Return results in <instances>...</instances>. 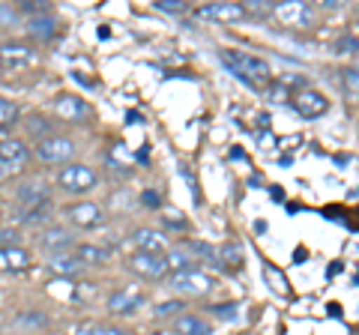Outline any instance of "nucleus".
<instances>
[{
    "instance_id": "412c9836",
    "label": "nucleus",
    "mask_w": 359,
    "mask_h": 335,
    "mask_svg": "<svg viewBox=\"0 0 359 335\" xmlns=\"http://www.w3.org/2000/svg\"><path fill=\"white\" fill-rule=\"evenodd\" d=\"M30 36L36 39H54V33H57V21L51 15H39V18H30Z\"/></svg>"
},
{
    "instance_id": "4be33fe9",
    "label": "nucleus",
    "mask_w": 359,
    "mask_h": 335,
    "mask_svg": "<svg viewBox=\"0 0 359 335\" xmlns=\"http://www.w3.org/2000/svg\"><path fill=\"white\" fill-rule=\"evenodd\" d=\"M219 258H222V266H233V270H240V266H243V249L237 242H224L222 252H219Z\"/></svg>"
},
{
    "instance_id": "f8f14e48",
    "label": "nucleus",
    "mask_w": 359,
    "mask_h": 335,
    "mask_svg": "<svg viewBox=\"0 0 359 335\" xmlns=\"http://www.w3.org/2000/svg\"><path fill=\"white\" fill-rule=\"evenodd\" d=\"M201 18H212V21H240L249 15V9L240 4H210L204 9H198Z\"/></svg>"
},
{
    "instance_id": "9b49d317",
    "label": "nucleus",
    "mask_w": 359,
    "mask_h": 335,
    "mask_svg": "<svg viewBox=\"0 0 359 335\" xmlns=\"http://www.w3.org/2000/svg\"><path fill=\"white\" fill-rule=\"evenodd\" d=\"M27 162V147L21 141H0V174L18 171Z\"/></svg>"
},
{
    "instance_id": "f257e3e1",
    "label": "nucleus",
    "mask_w": 359,
    "mask_h": 335,
    "mask_svg": "<svg viewBox=\"0 0 359 335\" xmlns=\"http://www.w3.org/2000/svg\"><path fill=\"white\" fill-rule=\"evenodd\" d=\"M219 60L228 66L231 75H237L243 84L255 87V90H261L273 81V69H269V63L264 57H255L249 51H237V48H224L219 51Z\"/></svg>"
},
{
    "instance_id": "cd10ccee",
    "label": "nucleus",
    "mask_w": 359,
    "mask_h": 335,
    "mask_svg": "<svg viewBox=\"0 0 359 335\" xmlns=\"http://www.w3.org/2000/svg\"><path fill=\"white\" fill-rule=\"evenodd\" d=\"M78 335H129V332L117 327H102V323H87V327L78 329Z\"/></svg>"
},
{
    "instance_id": "e433bc0d",
    "label": "nucleus",
    "mask_w": 359,
    "mask_h": 335,
    "mask_svg": "<svg viewBox=\"0 0 359 335\" xmlns=\"http://www.w3.org/2000/svg\"><path fill=\"white\" fill-rule=\"evenodd\" d=\"M13 21H15V13L0 4V25H13Z\"/></svg>"
},
{
    "instance_id": "b1692460",
    "label": "nucleus",
    "mask_w": 359,
    "mask_h": 335,
    "mask_svg": "<svg viewBox=\"0 0 359 335\" xmlns=\"http://www.w3.org/2000/svg\"><path fill=\"white\" fill-rule=\"evenodd\" d=\"M18 327H27V329H42L48 327V317L42 315V311H25V315H18Z\"/></svg>"
},
{
    "instance_id": "5701e85b",
    "label": "nucleus",
    "mask_w": 359,
    "mask_h": 335,
    "mask_svg": "<svg viewBox=\"0 0 359 335\" xmlns=\"http://www.w3.org/2000/svg\"><path fill=\"white\" fill-rule=\"evenodd\" d=\"M341 84H344L347 99L359 105V69H344L341 72Z\"/></svg>"
},
{
    "instance_id": "7ed1b4c3",
    "label": "nucleus",
    "mask_w": 359,
    "mask_h": 335,
    "mask_svg": "<svg viewBox=\"0 0 359 335\" xmlns=\"http://www.w3.org/2000/svg\"><path fill=\"white\" fill-rule=\"evenodd\" d=\"M126 266L138 278H147V282H159V278H165L168 270H171L165 254H138V252L126 261Z\"/></svg>"
},
{
    "instance_id": "dca6fc26",
    "label": "nucleus",
    "mask_w": 359,
    "mask_h": 335,
    "mask_svg": "<svg viewBox=\"0 0 359 335\" xmlns=\"http://www.w3.org/2000/svg\"><path fill=\"white\" fill-rule=\"evenodd\" d=\"M141 303H144V296L135 294V290H117L114 296H108V311H114V315H132Z\"/></svg>"
},
{
    "instance_id": "f704fd0d",
    "label": "nucleus",
    "mask_w": 359,
    "mask_h": 335,
    "mask_svg": "<svg viewBox=\"0 0 359 335\" xmlns=\"http://www.w3.org/2000/svg\"><path fill=\"white\" fill-rule=\"evenodd\" d=\"M266 282H269V285H278V290H282V294L287 290V282H285V278L278 275L276 270H266Z\"/></svg>"
},
{
    "instance_id": "58836bf2",
    "label": "nucleus",
    "mask_w": 359,
    "mask_h": 335,
    "mask_svg": "<svg viewBox=\"0 0 359 335\" xmlns=\"http://www.w3.org/2000/svg\"><path fill=\"white\" fill-rule=\"evenodd\" d=\"M144 204H147V207H159V195H156V192H144Z\"/></svg>"
},
{
    "instance_id": "aec40b11",
    "label": "nucleus",
    "mask_w": 359,
    "mask_h": 335,
    "mask_svg": "<svg viewBox=\"0 0 359 335\" xmlns=\"http://www.w3.org/2000/svg\"><path fill=\"white\" fill-rule=\"evenodd\" d=\"M174 329L180 335H212V327L204 320V317H195V315H186L174 323Z\"/></svg>"
},
{
    "instance_id": "473e14b6",
    "label": "nucleus",
    "mask_w": 359,
    "mask_h": 335,
    "mask_svg": "<svg viewBox=\"0 0 359 335\" xmlns=\"http://www.w3.org/2000/svg\"><path fill=\"white\" fill-rule=\"evenodd\" d=\"M210 311H212V315H216L219 320H233V317H237V306H212Z\"/></svg>"
},
{
    "instance_id": "423d86ee",
    "label": "nucleus",
    "mask_w": 359,
    "mask_h": 335,
    "mask_svg": "<svg viewBox=\"0 0 359 335\" xmlns=\"http://www.w3.org/2000/svg\"><path fill=\"white\" fill-rule=\"evenodd\" d=\"M36 156H39V162L63 165L75 156V144L69 138H45V141L36 144Z\"/></svg>"
},
{
    "instance_id": "a878e982",
    "label": "nucleus",
    "mask_w": 359,
    "mask_h": 335,
    "mask_svg": "<svg viewBox=\"0 0 359 335\" xmlns=\"http://www.w3.org/2000/svg\"><path fill=\"white\" fill-rule=\"evenodd\" d=\"M15 120H18V108H15V102H9V99L0 96V129H4V126H13Z\"/></svg>"
},
{
    "instance_id": "9d476101",
    "label": "nucleus",
    "mask_w": 359,
    "mask_h": 335,
    "mask_svg": "<svg viewBox=\"0 0 359 335\" xmlns=\"http://www.w3.org/2000/svg\"><path fill=\"white\" fill-rule=\"evenodd\" d=\"M129 242L138 249V254H165L168 249V240L162 237V233H156L153 228H138V231H132V237Z\"/></svg>"
},
{
    "instance_id": "6e6552de",
    "label": "nucleus",
    "mask_w": 359,
    "mask_h": 335,
    "mask_svg": "<svg viewBox=\"0 0 359 335\" xmlns=\"http://www.w3.org/2000/svg\"><path fill=\"white\" fill-rule=\"evenodd\" d=\"M15 200H18V207L25 210V216H30V213H36V210L48 207V189H45L42 183H36V180L21 183L18 192H15Z\"/></svg>"
},
{
    "instance_id": "c756f323",
    "label": "nucleus",
    "mask_w": 359,
    "mask_h": 335,
    "mask_svg": "<svg viewBox=\"0 0 359 335\" xmlns=\"http://www.w3.org/2000/svg\"><path fill=\"white\" fill-rule=\"evenodd\" d=\"M21 13H30L33 18L48 15V4L45 0H21Z\"/></svg>"
},
{
    "instance_id": "f03ea898",
    "label": "nucleus",
    "mask_w": 359,
    "mask_h": 335,
    "mask_svg": "<svg viewBox=\"0 0 359 335\" xmlns=\"http://www.w3.org/2000/svg\"><path fill=\"white\" fill-rule=\"evenodd\" d=\"M171 287L174 290H183V294H192V296H201V294H210V290H216L219 282L212 278L210 273L204 270H183V273H174L171 275Z\"/></svg>"
},
{
    "instance_id": "4c0bfd02",
    "label": "nucleus",
    "mask_w": 359,
    "mask_h": 335,
    "mask_svg": "<svg viewBox=\"0 0 359 335\" xmlns=\"http://www.w3.org/2000/svg\"><path fill=\"white\" fill-rule=\"evenodd\" d=\"M165 225H171V228H180V231H183V228H186V221H183V216H180V219H177V216H168V219H165Z\"/></svg>"
},
{
    "instance_id": "20e7f679",
    "label": "nucleus",
    "mask_w": 359,
    "mask_h": 335,
    "mask_svg": "<svg viewBox=\"0 0 359 335\" xmlns=\"http://www.w3.org/2000/svg\"><path fill=\"white\" fill-rule=\"evenodd\" d=\"M57 186L66 192H87L96 186V171L87 165H66L57 174Z\"/></svg>"
},
{
    "instance_id": "7c9ffc66",
    "label": "nucleus",
    "mask_w": 359,
    "mask_h": 335,
    "mask_svg": "<svg viewBox=\"0 0 359 335\" xmlns=\"http://www.w3.org/2000/svg\"><path fill=\"white\" fill-rule=\"evenodd\" d=\"M156 9H162V13H171V15H183L186 13V4H183V0H156Z\"/></svg>"
},
{
    "instance_id": "0eeeda50",
    "label": "nucleus",
    "mask_w": 359,
    "mask_h": 335,
    "mask_svg": "<svg viewBox=\"0 0 359 335\" xmlns=\"http://www.w3.org/2000/svg\"><path fill=\"white\" fill-rule=\"evenodd\" d=\"M36 60H39V54L30 46H21V42L0 46V66H4V69H27V66H33Z\"/></svg>"
},
{
    "instance_id": "1a4fd4ad",
    "label": "nucleus",
    "mask_w": 359,
    "mask_h": 335,
    "mask_svg": "<svg viewBox=\"0 0 359 335\" xmlns=\"http://www.w3.org/2000/svg\"><path fill=\"white\" fill-rule=\"evenodd\" d=\"M39 249L42 252H51V258L54 254H66V249L75 242V233L69 228H60V225H51V228H45L39 233Z\"/></svg>"
},
{
    "instance_id": "4468645a",
    "label": "nucleus",
    "mask_w": 359,
    "mask_h": 335,
    "mask_svg": "<svg viewBox=\"0 0 359 335\" xmlns=\"http://www.w3.org/2000/svg\"><path fill=\"white\" fill-rule=\"evenodd\" d=\"M66 216H69L78 228H99L102 225V210H99L96 204H72L69 210H66Z\"/></svg>"
},
{
    "instance_id": "bb28decb",
    "label": "nucleus",
    "mask_w": 359,
    "mask_h": 335,
    "mask_svg": "<svg viewBox=\"0 0 359 335\" xmlns=\"http://www.w3.org/2000/svg\"><path fill=\"white\" fill-rule=\"evenodd\" d=\"M27 132H30L33 138H42V141H45V138H51V135H48V132H51V123L45 120V117H30V120H27Z\"/></svg>"
},
{
    "instance_id": "72a5a7b5",
    "label": "nucleus",
    "mask_w": 359,
    "mask_h": 335,
    "mask_svg": "<svg viewBox=\"0 0 359 335\" xmlns=\"http://www.w3.org/2000/svg\"><path fill=\"white\" fill-rule=\"evenodd\" d=\"M339 54H351V51H359V39H353V36H344V39H339Z\"/></svg>"
},
{
    "instance_id": "a211bd4d",
    "label": "nucleus",
    "mask_w": 359,
    "mask_h": 335,
    "mask_svg": "<svg viewBox=\"0 0 359 335\" xmlns=\"http://www.w3.org/2000/svg\"><path fill=\"white\" fill-rule=\"evenodd\" d=\"M48 266H51V270L57 273V275H63V278L78 275V273H84V270H87V266H84L81 261H78L72 252H66V254H54V258L48 261Z\"/></svg>"
},
{
    "instance_id": "f3484780",
    "label": "nucleus",
    "mask_w": 359,
    "mask_h": 335,
    "mask_svg": "<svg viewBox=\"0 0 359 335\" xmlns=\"http://www.w3.org/2000/svg\"><path fill=\"white\" fill-rule=\"evenodd\" d=\"M72 254H75V258L81 261L84 266H102V264H108V258H111L108 249H99V245H90V242L75 245Z\"/></svg>"
},
{
    "instance_id": "c85d7f7f",
    "label": "nucleus",
    "mask_w": 359,
    "mask_h": 335,
    "mask_svg": "<svg viewBox=\"0 0 359 335\" xmlns=\"http://www.w3.org/2000/svg\"><path fill=\"white\" fill-rule=\"evenodd\" d=\"M168 266H171L174 273H183V270H192V264H189V254L186 252H168Z\"/></svg>"
},
{
    "instance_id": "2f4dec72",
    "label": "nucleus",
    "mask_w": 359,
    "mask_h": 335,
    "mask_svg": "<svg viewBox=\"0 0 359 335\" xmlns=\"http://www.w3.org/2000/svg\"><path fill=\"white\" fill-rule=\"evenodd\" d=\"M15 242H18V231L0 228V249H15Z\"/></svg>"
},
{
    "instance_id": "2eb2a0df",
    "label": "nucleus",
    "mask_w": 359,
    "mask_h": 335,
    "mask_svg": "<svg viewBox=\"0 0 359 335\" xmlns=\"http://www.w3.org/2000/svg\"><path fill=\"white\" fill-rule=\"evenodd\" d=\"M30 266V254L15 245V249H0V273H21Z\"/></svg>"
},
{
    "instance_id": "393cba45",
    "label": "nucleus",
    "mask_w": 359,
    "mask_h": 335,
    "mask_svg": "<svg viewBox=\"0 0 359 335\" xmlns=\"http://www.w3.org/2000/svg\"><path fill=\"white\" fill-rule=\"evenodd\" d=\"M189 252L198 254L201 261H210L212 266H222V258H219V252L216 249H210V245H201V242H189Z\"/></svg>"
},
{
    "instance_id": "6ab92c4d",
    "label": "nucleus",
    "mask_w": 359,
    "mask_h": 335,
    "mask_svg": "<svg viewBox=\"0 0 359 335\" xmlns=\"http://www.w3.org/2000/svg\"><path fill=\"white\" fill-rule=\"evenodd\" d=\"M276 15L282 18L285 25H302V21H309V9H306V4L287 0V4H278L276 6Z\"/></svg>"
},
{
    "instance_id": "ddd939ff",
    "label": "nucleus",
    "mask_w": 359,
    "mask_h": 335,
    "mask_svg": "<svg viewBox=\"0 0 359 335\" xmlns=\"http://www.w3.org/2000/svg\"><path fill=\"white\" fill-rule=\"evenodd\" d=\"M54 108H57L60 120H66V123H81L90 114V105L78 96H60L57 102H54Z\"/></svg>"
},
{
    "instance_id": "c9c22d12",
    "label": "nucleus",
    "mask_w": 359,
    "mask_h": 335,
    "mask_svg": "<svg viewBox=\"0 0 359 335\" xmlns=\"http://www.w3.org/2000/svg\"><path fill=\"white\" fill-rule=\"evenodd\" d=\"M183 303H165V306H156V315H171V311H180Z\"/></svg>"
},
{
    "instance_id": "39448f33",
    "label": "nucleus",
    "mask_w": 359,
    "mask_h": 335,
    "mask_svg": "<svg viewBox=\"0 0 359 335\" xmlns=\"http://www.w3.org/2000/svg\"><path fill=\"white\" fill-rule=\"evenodd\" d=\"M290 105H294L297 114L306 117V120H318V117L327 114V108H330V102L323 99V93L311 90V87H306V90H297L294 96H290Z\"/></svg>"
}]
</instances>
